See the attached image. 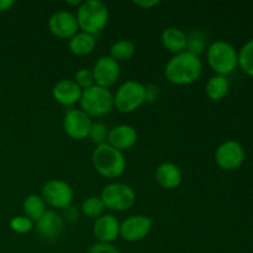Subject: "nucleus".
<instances>
[{
	"instance_id": "4",
	"label": "nucleus",
	"mask_w": 253,
	"mask_h": 253,
	"mask_svg": "<svg viewBox=\"0 0 253 253\" xmlns=\"http://www.w3.org/2000/svg\"><path fill=\"white\" fill-rule=\"evenodd\" d=\"M207 59L210 68L219 76L226 77L239 66L236 48L224 40H217L207 48Z\"/></svg>"
},
{
	"instance_id": "18",
	"label": "nucleus",
	"mask_w": 253,
	"mask_h": 253,
	"mask_svg": "<svg viewBox=\"0 0 253 253\" xmlns=\"http://www.w3.org/2000/svg\"><path fill=\"white\" fill-rule=\"evenodd\" d=\"M156 182L163 189L173 190L177 189L183 180L182 169L173 162H163L156 168L155 172Z\"/></svg>"
},
{
	"instance_id": "34",
	"label": "nucleus",
	"mask_w": 253,
	"mask_h": 253,
	"mask_svg": "<svg viewBox=\"0 0 253 253\" xmlns=\"http://www.w3.org/2000/svg\"><path fill=\"white\" fill-rule=\"evenodd\" d=\"M44 253H57V252H44Z\"/></svg>"
},
{
	"instance_id": "31",
	"label": "nucleus",
	"mask_w": 253,
	"mask_h": 253,
	"mask_svg": "<svg viewBox=\"0 0 253 253\" xmlns=\"http://www.w3.org/2000/svg\"><path fill=\"white\" fill-rule=\"evenodd\" d=\"M63 210H64V214H63V216H62V219H63L64 222L74 224V222L78 221L79 212H78V210H77L76 207L71 205V207L66 208V209H63Z\"/></svg>"
},
{
	"instance_id": "11",
	"label": "nucleus",
	"mask_w": 253,
	"mask_h": 253,
	"mask_svg": "<svg viewBox=\"0 0 253 253\" xmlns=\"http://www.w3.org/2000/svg\"><path fill=\"white\" fill-rule=\"evenodd\" d=\"M245 161V148L240 142L229 140L217 146L215 151V162L221 169L235 170L242 166Z\"/></svg>"
},
{
	"instance_id": "29",
	"label": "nucleus",
	"mask_w": 253,
	"mask_h": 253,
	"mask_svg": "<svg viewBox=\"0 0 253 253\" xmlns=\"http://www.w3.org/2000/svg\"><path fill=\"white\" fill-rule=\"evenodd\" d=\"M74 82L81 86L82 90L90 88L95 84L94 83L93 72H91V69L88 68H81L79 71H77L76 74H74Z\"/></svg>"
},
{
	"instance_id": "14",
	"label": "nucleus",
	"mask_w": 253,
	"mask_h": 253,
	"mask_svg": "<svg viewBox=\"0 0 253 253\" xmlns=\"http://www.w3.org/2000/svg\"><path fill=\"white\" fill-rule=\"evenodd\" d=\"M93 235L101 244H113L120 236V221L113 214H103L93 224Z\"/></svg>"
},
{
	"instance_id": "7",
	"label": "nucleus",
	"mask_w": 253,
	"mask_h": 253,
	"mask_svg": "<svg viewBox=\"0 0 253 253\" xmlns=\"http://www.w3.org/2000/svg\"><path fill=\"white\" fill-rule=\"evenodd\" d=\"M105 209L111 211H127L135 205L136 193L131 185L123 182H113L106 184L100 193Z\"/></svg>"
},
{
	"instance_id": "17",
	"label": "nucleus",
	"mask_w": 253,
	"mask_h": 253,
	"mask_svg": "<svg viewBox=\"0 0 253 253\" xmlns=\"http://www.w3.org/2000/svg\"><path fill=\"white\" fill-rule=\"evenodd\" d=\"M82 88L74 79H61L52 89L53 99L63 106H72L79 103L82 96Z\"/></svg>"
},
{
	"instance_id": "22",
	"label": "nucleus",
	"mask_w": 253,
	"mask_h": 253,
	"mask_svg": "<svg viewBox=\"0 0 253 253\" xmlns=\"http://www.w3.org/2000/svg\"><path fill=\"white\" fill-rule=\"evenodd\" d=\"M25 216L36 222L44 212L47 211V205L40 194H30L25 198L22 203Z\"/></svg>"
},
{
	"instance_id": "25",
	"label": "nucleus",
	"mask_w": 253,
	"mask_h": 253,
	"mask_svg": "<svg viewBox=\"0 0 253 253\" xmlns=\"http://www.w3.org/2000/svg\"><path fill=\"white\" fill-rule=\"evenodd\" d=\"M207 48V35L200 30H193L187 34V51L195 56L200 57V54Z\"/></svg>"
},
{
	"instance_id": "15",
	"label": "nucleus",
	"mask_w": 253,
	"mask_h": 253,
	"mask_svg": "<svg viewBox=\"0 0 253 253\" xmlns=\"http://www.w3.org/2000/svg\"><path fill=\"white\" fill-rule=\"evenodd\" d=\"M137 137V131L133 126L128 125V124H120V125L114 126L109 130L106 143L124 152V151L130 150L136 145Z\"/></svg>"
},
{
	"instance_id": "8",
	"label": "nucleus",
	"mask_w": 253,
	"mask_h": 253,
	"mask_svg": "<svg viewBox=\"0 0 253 253\" xmlns=\"http://www.w3.org/2000/svg\"><path fill=\"white\" fill-rule=\"evenodd\" d=\"M41 197L48 207L53 209H66L73 203L74 190L66 180L49 179L42 187Z\"/></svg>"
},
{
	"instance_id": "10",
	"label": "nucleus",
	"mask_w": 253,
	"mask_h": 253,
	"mask_svg": "<svg viewBox=\"0 0 253 253\" xmlns=\"http://www.w3.org/2000/svg\"><path fill=\"white\" fill-rule=\"evenodd\" d=\"M153 226V220L146 215H131L120 222V237L124 241L138 242L148 236Z\"/></svg>"
},
{
	"instance_id": "28",
	"label": "nucleus",
	"mask_w": 253,
	"mask_h": 253,
	"mask_svg": "<svg viewBox=\"0 0 253 253\" xmlns=\"http://www.w3.org/2000/svg\"><path fill=\"white\" fill-rule=\"evenodd\" d=\"M9 226L15 234L25 235L34 230L35 222L30 220L27 216H25V215H19V216H14L10 220Z\"/></svg>"
},
{
	"instance_id": "12",
	"label": "nucleus",
	"mask_w": 253,
	"mask_h": 253,
	"mask_svg": "<svg viewBox=\"0 0 253 253\" xmlns=\"http://www.w3.org/2000/svg\"><path fill=\"white\" fill-rule=\"evenodd\" d=\"M93 77L95 85L103 86V88H110L115 85L121 74V67L118 61L111 58L110 56H101L96 59L94 63Z\"/></svg>"
},
{
	"instance_id": "2",
	"label": "nucleus",
	"mask_w": 253,
	"mask_h": 253,
	"mask_svg": "<svg viewBox=\"0 0 253 253\" xmlns=\"http://www.w3.org/2000/svg\"><path fill=\"white\" fill-rule=\"evenodd\" d=\"M77 21L79 31L98 35L105 29L109 22V7L101 0H85L77 7Z\"/></svg>"
},
{
	"instance_id": "20",
	"label": "nucleus",
	"mask_w": 253,
	"mask_h": 253,
	"mask_svg": "<svg viewBox=\"0 0 253 253\" xmlns=\"http://www.w3.org/2000/svg\"><path fill=\"white\" fill-rule=\"evenodd\" d=\"M69 51L78 57H84L90 54L96 47V37L86 32L78 31L68 42Z\"/></svg>"
},
{
	"instance_id": "33",
	"label": "nucleus",
	"mask_w": 253,
	"mask_h": 253,
	"mask_svg": "<svg viewBox=\"0 0 253 253\" xmlns=\"http://www.w3.org/2000/svg\"><path fill=\"white\" fill-rule=\"evenodd\" d=\"M15 5L14 0H0V12H5Z\"/></svg>"
},
{
	"instance_id": "9",
	"label": "nucleus",
	"mask_w": 253,
	"mask_h": 253,
	"mask_svg": "<svg viewBox=\"0 0 253 253\" xmlns=\"http://www.w3.org/2000/svg\"><path fill=\"white\" fill-rule=\"evenodd\" d=\"M91 120L90 116L86 115L82 109H69L63 116V131L72 140L81 141L88 138L90 131Z\"/></svg>"
},
{
	"instance_id": "21",
	"label": "nucleus",
	"mask_w": 253,
	"mask_h": 253,
	"mask_svg": "<svg viewBox=\"0 0 253 253\" xmlns=\"http://www.w3.org/2000/svg\"><path fill=\"white\" fill-rule=\"evenodd\" d=\"M229 79L224 76H219V74L210 77L205 84V94H207L208 98L214 101L224 99L229 93Z\"/></svg>"
},
{
	"instance_id": "27",
	"label": "nucleus",
	"mask_w": 253,
	"mask_h": 253,
	"mask_svg": "<svg viewBox=\"0 0 253 253\" xmlns=\"http://www.w3.org/2000/svg\"><path fill=\"white\" fill-rule=\"evenodd\" d=\"M108 133H109V127L104 123H96L91 124L90 131H89L88 138L94 143L95 146H100L106 143L108 140Z\"/></svg>"
},
{
	"instance_id": "26",
	"label": "nucleus",
	"mask_w": 253,
	"mask_h": 253,
	"mask_svg": "<svg viewBox=\"0 0 253 253\" xmlns=\"http://www.w3.org/2000/svg\"><path fill=\"white\" fill-rule=\"evenodd\" d=\"M239 66L244 73L253 77V39L247 41L239 52Z\"/></svg>"
},
{
	"instance_id": "30",
	"label": "nucleus",
	"mask_w": 253,
	"mask_h": 253,
	"mask_svg": "<svg viewBox=\"0 0 253 253\" xmlns=\"http://www.w3.org/2000/svg\"><path fill=\"white\" fill-rule=\"evenodd\" d=\"M86 253H121L120 250L116 249L113 244H101L95 242L89 247Z\"/></svg>"
},
{
	"instance_id": "5",
	"label": "nucleus",
	"mask_w": 253,
	"mask_h": 253,
	"mask_svg": "<svg viewBox=\"0 0 253 253\" xmlns=\"http://www.w3.org/2000/svg\"><path fill=\"white\" fill-rule=\"evenodd\" d=\"M147 100V86L137 81L124 82L114 94V108L123 114L137 110Z\"/></svg>"
},
{
	"instance_id": "24",
	"label": "nucleus",
	"mask_w": 253,
	"mask_h": 253,
	"mask_svg": "<svg viewBox=\"0 0 253 253\" xmlns=\"http://www.w3.org/2000/svg\"><path fill=\"white\" fill-rule=\"evenodd\" d=\"M105 205L101 200L100 195H90L85 198L81 204V212L89 219H98L105 214Z\"/></svg>"
},
{
	"instance_id": "1",
	"label": "nucleus",
	"mask_w": 253,
	"mask_h": 253,
	"mask_svg": "<svg viewBox=\"0 0 253 253\" xmlns=\"http://www.w3.org/2000/svg\"><path fill=\"white\" fill-rule=\"evenodd\" d=\"M203 73L200 57L184 51L173 54L165 66V77L175 85H189L195 83Z\"/></svg>"
},
{
	"instance_id": "19",
	"label": "nucleus",
	"mask_w": 253,
	"mask_h": 253,
	"mask_svg": "<svg viewBox=\"0 0 253 253\" xmlns=\"http://www.w3.org/2000/svg\"><path fill=\"white\" fill-rule=\"evenodd\" d=\"M161 43L173 54L187 51V34L178 27H167L161 34Z\"/></svg>"
},
{
	"instance_id": "32",
	"label": "nucleus",
	"mask_w": 253,
	"mask_h": 253,
	"mask_svg": "<svg viewBox=\"0 0 253 253\" xmlns=\"http://www.w3.org/2000/svg\"><path fill=\"white\" fill-rule=\"evenodd\" d=\"M160 0H135L133 1V4L136 5V6L141 7V9H152V7L157 6L158 4H160Z\"/></svg>"
},
{
	"instance_id": "13",
	"label": "nucleus",
	"mask_w": 253,
	"mask_h": 253,
	"mask_svg": "<svg viewBox=\"0 0 253 253\" xmlns=\"http://www.w3.org/2000/svg\"><path fill=\"white\" fill-rule=\"evenodd\" d=\"M48 29L56 37L69 40L79 31L76 14L68 10H58L48 19Z\"/></svg>"
},
{
	"instance_id": "23",
	"label": "nucleus",
	"mask_w": 253,
	"mask_h": 253,
	"mask_svg": "<svg viewBox=\"0 0 253 253\" xmlns=\"http://www.w3.org/2000/svg\"><path fill=\"white\" fill-rule=\"evenodd\" d=\"M136 53V46L131 40L127 39H120L118 41L114 42L110 46V51H109V56L114 58L115 61L126 62L130 61Z\"/></svg>"
},
{
	"instance_id": "16",
	"label": "nucleus",
	"mask_w": 253,
	"mask_h": 253,
	"mask_svg": "<svg viewBox=\"0 0 253 253\" xmlns=\"http://www.w3.org/2000/svg\"><path fill=\"white\" fill-rule=\"evenodd\" d=\"M37 232L44 240H56L61 236L64 227V221L62 215L54 210H47L36 222H35Z\"/></svg>"
},
{
	"instance_id": "6",
	"label": "nucleus",
	"mask_w": 253,
	"mask_h": 253,
	"mask_svg": "<svg viewBox=\"0 0 253 253\" xmlns=\"http://www.w3.org/2000/svg\"><path fill=\"white\" fill-rule=\"evenodd\" d=\"M79 105L90 118H101L114 109V94L110 89L94 84L82 91Z\"/></svg>"
},
{
	"instance_id": "3",
	"label": "nucleus",
	"mask_w": 253,
	"mask_h": 253,
	"mask_svg": "<svg viewBox=\"0 0 253 253\" xmlns=\"http://www.w3.org/2000/svg\"><path fill=\"white\" fill-rule=\"evenodd\" d=\"M91 163L96 173L108 179L121 177L126 169V158L124 152L116 150L109 143L94 148L91 153Z\"/></svg>"
}]
</instances>
